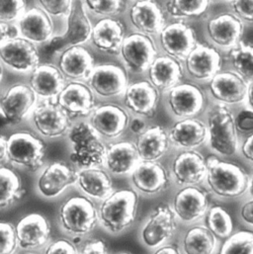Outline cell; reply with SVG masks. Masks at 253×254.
Wrapping results in <instances>:
<instances>
[{
	"label": "cell",
	"instance_id": "1",
	"mask_svg": "<svg viewBox=\"0 0 253 254\" xmlns=\"http://www.w3.org/2000/svg\"><path fill=\"white\" fill-rule=\"evenodd\" d=\"M207 191L221 200H236L248 193L250 175L240 165L211 155L206 158Z\"/></svg>",
	"mask_w": 253,
	"mask_h": 254
},
{
	"label": "cell",
	"instance_id": "2",
	"mask_svg": "<svg viewBox=\"0 0 253 254\" xmlns=\"http://www.w3.org/2000/svg\"><path fill=\"white\" fill-rule=\"evenodd\" d=\"M138 196L132 189L115 190L97 208L101 227L112 235H120L131 228L137 216Z\"/></svg>",
	"mask_w": 253,
	"mask_h": 254
},
{
	"label": "cell",
	"instance_id": "3",
	"mask_svg": "<svg viewBox=\"0 0 253 254\" xmlns=\"http://www.w3.org/2000/svg\"><path fill=\"white\" fill-rule=\"evenodd\" d=\"M209 147L216 156L231 157L240 149L235 115L230 107L213 103L206 116Z\"/></svg>",
	"mask_w": 253,
	"mask_h": 254
},
{
	"label": "cell",
	"instance_id": "4",
	"mask_svg": "<svg viewBox=\"0 0 253 254\" xmlns=\"http://www.w3.org/2000/svg\"><path fill=\"white\" fill-rule=\"evenodd\" d=\"M67 137L71 146L69 159L78 170L104 166L107 144L88 122L72 125Z\"/></svg>",
	"mask_w": 253,
	"mask_h": 254
},
{
	"label": "cell",
	"instance_id": "5",
	"mask_svg": "<svg viewBox=\"0 0 253 254\" xmlns=\"http://www.w3.org/2000/svg\"><path fill=\"white\" fill-rule=\"evenodd\" d=\"M46 143L29 130L16 131L6 139V160L30 172L41 169L45 163Z\"/></svg>",
	"mask_w": 253,
	"mask_h": 254
},
{
	"label": "cell",
	"instance_id": "6",
	"mask_svg": "<svg viewBox=\"0 0 253 254\" xmlns=\"http://www.w3.org/2000/svg\"><path fill=\"white\" fill-rule=\"evenodd\" d=\"M62 229L74 238L89 235L99 224L94 202L85 196H73L65 200L59 212Z\"/></svg>",
	"mask_w": 253,
	"mask_h": 254
},
{
	"label": "cell",
	"instance_id": "7",
	"mask_svg": "<svg viewBox=\"0 0 253 254\" xmlns=\"http://www.w3.org/2000/svg\"><path fill=\"white\" fill-rule=\"evenodd\" d=\"M164 94L165 109L176 121L198 118L207 106L205 91L192 82H181Z\"/></svg>",
	"mask_w": 253,
	"mask_h": 254
},
{
	"label": "cell",
	"instance_id": "8",
	"mask_svg": "<svg viewBox=\"0 0 253 254\" xmlns=\"http://www.w3.org/2000/svg\"><path fill=\"white\" fill-rule=\"evenodd\" d=\"M178 222L169 205L156 206L144 220L139 230V241L148 250L154 251L168 245L175 238Z\"/></svg>",
	"mask_w": 253,
	"mask_h": 254
},
{
	"label": "cell",
	"instance_id": "9",
	"mask_svg": "<svg viewBox=\"0 0 253 254\" xmlns=\"http://www.w3.org/2000/svg\"><path fill=\"white\" fill-rule=\"evenodd\" d=\"M169 206L178 223L185 226L199 224L211 207L209 192L201 186L179 188Z\"/></svg>",
	"mask_w": 253,
	"mask_h": 254
},
{
	"label": "cell",
	"instance_id": "10",
	"mask_svg": "<svg viewBox=\"0 0 253 254\" xmlns=\"http://www.w3.org/2000/svg\"><path fill=\"white\" fill-rule=\"evenodd\" d=\"M129 120V114L122 105L104 103L95 107L88 123L105 142H113L126 132Z\"/></svg>",
	"mask_w": 253,
	"mask_h": 254
},
{
	"label": "cell",
	"instance_id": "11",
	"mask_svg": "<svg viewBox=\"0 0 253 254\" xmlns=\"http://www.w3.org/2000/svg\"><path fill=\"white\" fill-rule=\"evenodd\" d=\"M126 70L133 73L146 72L158 56V47L153 38L138 33L126 36L119 53Z\"/></svg>",
	"mask_w": 253,
	"mask_h": 254
},
{
	"label": "cell",
	"instance_id": "12",
	"mask_svg": "<svg viewBox=\"0 0 253 254\" xmlns=\"http://www.w3.org/2000/svg\"><path fill=\"white\" fill-rule=\"evenodd\" d=\"M157 38L162 54L180 63H184L198 44L195 30L182 21L166 24Z\"/></svg>",
	"mask_w": 253,
	"mask_h": 254
},
{
	"label": "cell",
	"instance_id": "13",
	"mask_svg": "<svg viewBox=\"0 0 253 254\" xmlns=\"http://www.w3.org/2000/svg\"><path fill=\"white\" fill-rule=\"evenodd\" d=\"M244 34L245 24L231 12L215 15L206 23V36L210 46L219 52H231L243 41Z\"/></svg>",
	"mask_w": 253,
	"mask_h": 254
},
{
	"label": "cell",
	"instance_id": "14",
	"mask_svg": "<svg viewBox=\"0 0 253 254\" xmlns=\"http://www.w3.org/2000/svg\"><path fill=\"white\" fill-rule=\"evenodd\" d=\"M31 123L41 135L48 138H58L67 134L72 127V120L55 99L38 102L31 113Z\"/></svg>",
	"mask_w": 253,
	"mask_h": 254
},
{
	"label": "cell",
	"instance_id": "15",
	"mask_svg": "<svg viewBox=\"0 0 253 254\" xmlns=\"http://www.w3.org/2000/svg\"><path fill=\"white\" fill-rule=\"evenodd\" d=\"M128 83L125 67L115 64H103L94 66L86 84L95 96L109 99L123 96Z\"/></svg>",
	"mask_w": 253,
	"mask_h": 254
},
{
	"label": "cell",
	"instance_id": "16",
	"mask_svg": "<svg viewBox=\"0 0 253 254\" xmlns=\"http://www.w3.org/2000/svg\"><path fill=\"white\" fill-rule=\"evenodd\" d=\"M37 98L28 84H13L0 95V114L9 124L19 125L32 113Z\"/></svg>",
	"mask_w": 253,
	"mask_h": 254
},
{
	"label": "cell",
	"instance_id": "17",
	"mask_svg": "<svg viewBox=\"0 0 253 254\" xmlns=\"http://www.w3.org/2000/svg\"><path fill=\"white\" fill-rule=\"evenodd\" d=\"M207 174L206 158L197 150L178 152L172 159L169 175L178 188L200 186Z\"/></svg>",
	"mask_w": 253,
	"mask_h": 254
},
{
	"label": "cell",
	"instance_id": "18",
	"mask_svg": "<svg viewBox=\"0 0 253 254\" xmlns=\"http://www.w3.org/2000/svg\"><path fill=\"white\" fill-rule=\"evenodd\" d=\"M128 176L131 189L144 197L163 193L171 182L169 171L159 162L139 161Z\"/></svg>",
	"mask_w": 253,
	"mask_h": 254
},
{
	"label": "cell",
	"instance_id": "19",
	"mask_svg": "<svg viewBox=\"0 0 253 254\" xmlns=\"http://www.w3.org/2000/svg\"><path fill=\"white\" fill-rule=\"evenodd\" d=\"M40 51L32 42L16 37L0 47V62L18 73H31L40 64Z\"/></svg>",
	"mask_w": 253,
	"mask_h": 254
},
{
	"label": "cell",
	"instance_id": "20",
	"mask_svg": "<svg viewBox=\"0 0 253 254\" xmlns=\"http://www.w3.org/2000/svg\"><path fill=\"white\" fill-rule=\"evenodd\" d=\"M184 69L196 82L209 83L222 69L221 53L214 47L198 43L184 61Z\"/></svg>",
	"mask_w": 253,
	"mask_h": 254
},
{
	"label": "cell",
	"instance_id": "21",
	"mask_svg": "<svg viewBox=\"0 0 253 254\" xmlns=\"http://www.w3.org/2000/svg\"><path fill=\"white\" fill-rule=\"evenodd\" d=\"M58 105L73 120L74 118H86L95 109V95L84 82L69 81L55 99Z\"/></svg>",
	"mask_w": 253,
	"mask_h": 254
},
{
	"label": "cell",
	"instance_id": "22",
	"mask_svg": "<svg viewBox=\"0 0 253 254\" xmlns=\"http://www.w3.org/2000/svg\"><path fill=\"white\" fill-rule=\"evenodd\" d=\"M159 91L148 80L128 83L123 95V107L133 117L142 119L152 118L157 110Z\"/></svg>",
	"mask_w": 253,
	"mask_h": 254
},
{
	"label": "cell",
	"instance_id": "23",
	"mask_svg": "<svg viewBox=\"0 0 253 254\" xmlns=\"http://www.w3.org/2000/svg\"><path fill=\"white\" fill-rule=\"evenodd\" d=\"M249 84L235 71L218 72L209 82V93L215 103L225 106L245 104Z\"/></svg>",
	"mask_w": 253,
	"mask_h": 254
},
{
	"label": "cell",
	"instance_id": "24",
	"mask_svg": "<svg viewBox=\"0 0 253 254\" xmlns=\"http://www.w3.org/2000/svg\"><path fill=\"white\" fill-rule=\"evenodd\" d=\"M77 171L64 161L52 162L42 171L38 178V192L48 199L60 196L66 188L76 184Z\"/></svg>",
	"mask_w": 253,
	"mask_h": 254
},
{
	"label": "cell",
	"instance_id": "25",
	"mask_svg": "<svg viewBox=\"0 0 253 254\" xmlns=\"http://www.w3.org/2000/svg\"><path fill=\"white\" fill-rule=\"evenodd\" d=\"M128 19L135 33L158 36L166 25L165 14L156 1H134L128 9Z\"/></svg>",
	"mask_w": 253,
	"mask_h": 254
},
{
	"label": "cell",
	"instance_id": "26",
	"mask_svg": "<svg viewBox=\"0 0 253 254\" xmlns=\"http://www.w3.org/2000/svg\"><path fill=\"white\" fill-rule=\"evenodd\" d=\"M17 245L24 251L39 250L51 240V225L41 214L33 213L22 218L15 227Z\"/></svg>",
	"mask_w": 253,
	"mask_h": 254
},
{
	"label": "cell",
	"instance_id": "27",
	"mask_svg": "<svg viewBox=\"0 0 253 254\" xmlns=\"http://www.w3.org/2000/svg\"><path fill=\"white\" fill-rule=\"evenodd\" d=\"M58 68L66 80L87 81L95 64L91 53L84 46L66 48L60 54Z\"/></svg>",
	"mask_w": 253,
	"mask_h": 254
},
{
	"label": "cell",
	"instance_id": "28",
	"mask_svg": "<svg viewBox=\"0 0 253 254\" xmlns=\"http://www.w3.org/2000/svg\"><path fill=\"white\" fill-rule=\"evenodd\" d=\"M171 147L180 151L196 150L208 141L206 123L199 118L176 121L168 131Z\"/></svg>",
	"mask_w": 253,
	"mask_h": 254
},
{
	"label": "cell",
	"instance_id": "29",
	"mask_svg": "<svg viewBox=\"0 0 253 254\" xmlns=\"http://www.w3.org/2000/svg\"><path fill=\"white\" fill-rule=\"evenodd\" d=\"M19 37L33 44L44 45L54 34V24L51 17L39 6L27 9L17 22Z\"/></svg>",
	"mask_w": 253,
	"mask_h": 254
},
{
	"label": "cell",
	"instance_id": "30",
	"mask_svg": "<svg viewBox=\"0 0 253 254\" xmlns=\"http://www.w3.org/2000/svg\"><path fill=\"white\" fill-rule=\"evenodd\" d=\"M28 85L42 100L56 99L66 85V79L57 65L46 63L30 73Z\"/></svg>",
	"mask_w": 253,
	"mask_h": 254
},
{
	"label": "cell",
	"instance_id": "31",
	"mask_svg": "<svg viewBox=\"0 0 253 254\" xmlns=\"http://www.w3.org/2000/svg\"><path fill=\"white\" fill-rule=\"evenodd\" d=\"M125 38L124 23L116 18H105L93 25L90 42L97 51L103 54L119 55Z\"/></svg>",
	"mask_w": 253,
	"mask_h": 254
},
{
	"label": "cell",
	"instance_id": "32",
	"mask_svg": "<svg viewBox=\"0 0 253 254\" xmlns=\"http://www.w3.org/2000/svg\"><path fill=\"white\" fill-rule=\"evenodd\" d=\"M140 161L158 162L170 149L168 131L162 126H148L133 141Z\"/></svg>",
	"mask_w": 253,
	"mask_h": 254
},
{
	"label": "cell",
	"instance_id": "33",
	"mask_svg": "<svg viewBox=\"0 0 253 254\" xmlns=\"http://www.w3.org/2000/svg\"><path fill=\"white\" fill-rule=\"evenodd\" d=\"M150 84L159 92H167L180 84L184 78L182 63L167 56H157L147 69Z\"/></svg>",
	"mask_w": 253,
	"mask_h": 254
},
{
	"label": "cell",
	"instance_id": "34",
	"mask_svg": "<svg viewBox=\"0 0 253 254\" xmlns=\"http://www.w3.org/2000/svg\"><path fill=\"white\" fill-rule=\"evenodd\" d=\"M133 141L116 140L107 145L103 168L114 176L129 175L139 163Z\"/></svg>",
	"mask_w": 253,
	"mask_h": 254
},
{
	"label": "cell",
	"instance_id": "35",
	"mask_svg": "<svg viewBox=\"0 0 253 254\" xmlns=\"http://www.w3.org/2000/svg\"><path fill=\"white\" fill-rule=\"evenodd\" d=\"M76 185L85 197L100 203L115 191L112 177L103 167L78 170Z\"/></svg>",
	"mask_w": 253,
	"mask_h": 254
},
{
	"label": "cell",
	"instance_id": "36",
	"mask_svg": "<svg viewBox=\"0 0 253 254\" xmlns=\"http://www.w3.org/2000/svg\"><path fill=\"white\" fill-rule=\"evenodd\" d=\"M93 25L88 17L83 1L75 2L73 8L66 18V30L62 35L65 47L83 46L90 42Z\"/></svg>",
	"mask_w": 253,
	"mask_h": 254
},
{
	"label": "cell",
	"instance_id": "37",
	"mask_svg": "<svg viewBox=\"0 0 253 254\" xmlns=\"http://www.w3.org/2000/svg\"><path fill=\"white\" fill-rule=\"evenodd\" d=\"M219 245L204 224H196L183 233L178 247L182 254H216Z\"/></svg>",
	"mask_w": 253,
	"mask_h": 254
},
{
	"label": "cell",
	"instance_id": "38",
	"mask_svg": "<svg viewBox=\"0 0 253 254\" xmlns=\"http://www.w3.org/2000/svg\"><path fill=\"white\" fill-rule=\"evenodd\" d=\"M25 194L19 174L12 168L0 166V211L11 207Z\"/></svg>",
	"mask_w": 253,
	"mask_h": 254
},
{
	"label": "cell",
	"instance_id": "39",
	"mask_svg": "<svg viewBox=\"0 0 253 254\" xmlns=\"http://www.w3.org/2000/svg\"><path fill=\"white\" fill-rule=\"evenodd\" d=\"M211 2L206 0H171L165 3L166 14L175 21L202 18Z\"/></svg>",
	"mask_w": 253,
	"mask_h": 254
},
{
	"label": "cell",
	"instance_id": "40",
	"mask_svg": "<svg viewBox=\"0 0 253 254\" xmlns=\"http://www.w3.org/2000/svg\"><path fill=\"white\" fill-rule=\"evenodd\" d=\"M233 71L240 75L248 84L253 82V45L242 41L228 53Z\"/></svg>",
	"mask_w": 253,
	"mask_h": 254
},
{
	"label": "cell",
	"instance_id": "41",
	"mask_svg": "<svg viewBox=\"0 0 253 254\" xmlns=\"http://www.w3.org/2000/svg\"><path fill=\"white\" fill-rule=\"evenodd\" d=\"M207 229L219 241L223 242L234 234V222L230 213L221 206L210 207L205 224Z\"/></svg>",
	"mask_w": 253,
	"mask_h": 254
},
{
	"label": "cell",
	"instance_id": "42",
	"mask_svg": "<svg viewBox=\"0 0 253 254\" xmlns=\"http://www.w3.org/2000/svg\"><path fill=\"white\" fill-rule=\"evenodd\" d=\"M216 254H253V231L234 233L220 243Z\"/></svg>",
	"mask_w": 253,
	"mask_h": 254
},
{
	"label": "cell",
	"instance_id": "43",
	"mask_svg": "<svg viewBox=\"0 0 253 254\" xmlns=\"http://www.w3.org/2000/svg\"><path fill=\"white\" fill-rule=\"evenodd\" d=\"M86 11L95 16L105 18H115L125 12L126 1H83Z\"/></svg>",
	"mask_w": 253,
	"mask_h": 254
},
{
	"label": "cell",
	"instance_id": "44",
	"mask_svg": "<svg viewBox=\"0 0 253 254\" xmlns=\"http://www.w3.org/2000/svg\"><path fill=\"white\" fill-rule=\"evenodd\" d=\"M27 10L26 1H0V23L18 22Z\"/></svg>",
	"mask_w": 253,
	"mask_h": 254
},
{
	"label": "cell",
	"instance_id": "45",
	"mask_svg": "<svg viewBox=\"0 0 253 254\" xmlns=\"http://www.w3.org/2000/svg\"><path fill=\"white\" fill-rule=\"evenodd\" d=\"M18 248L15 227L7 222H0V254H15Z\"/></svg>",
	"mask_w": 253,
	"mask_h": 254
},
{
	"label": "cell",
	"instance_id": "46",
	"mask_svg": "<svg viewBox=\"0 0 253 254\" xmlns=\"http://www.w3.org/2000/svg\"><path fill=\"white\" fill-rule=\"evenodd\" d=\"M38 6L42 8L50 17H64L67 18L70 14L74 1H50V0H41L37 1Z\"/></svg>",
	"mask_w": 253,
	"mask_h": 254
},
{
	"label": "cell",
	"instance_id": "47",
	"mask_svg": "<svg viewBox=\"0 0 253 254\" xmlns=\"http://www.w3.org/2000/svg\"><path fill=\"white\" fill-rule=\"evenodd\" d=\"M231 13L244 24H253V1H230Z\"/></svg>",
	"mask_w": 253,
	"mask_h": 254
},
{
	"label": "cell",
	"instance_id": "48",
	"mask_svg": "<svg viewBox=\"0 0 253 254\" xmlns=\"http://www.w3.org/2000/svg\"><path fill=\"white\" fill-rule=\"evenodd\" d=\"M235 123L238 132L252 134L253 133V111L249 108H245L235 116Z\"/></svg>",
	"mask_w": 253,
	"mask_h": 254
},
{
	"label": "cell",
	"instance_id": "49",
	"mask_svg": "<svg viewBox=\"0 0 253 254\" xmlns=\"http://www.w3.org/2000/svg\"><path fill=\"white\" fill-rule=\"evenodd\" d=\"M44 254H78V251L72 242L58 240L46 248Z\"/></svg>",
	"mask_w": 253,
	"mask_h": 254
},
{
	"label": "cell",
	"instance_id": "50",
	"mask_svg": "<svg viewBox=\"0 0 253 254\" xmlns=\"http://www.w3.org/2000/svg\"><path fill=\"white\" fill-rule=\"evenodd\" d=\"M78 254H109L106 244L101 240L87 241L78 252Z\"/></svg>",
	"mask_w": 253,
	"mask_h": 254
},
{
	"label": "cell",
	"instance_id": "51",
	"mask_svg": "<svg viewBox=\"0 0 253 254\" xmlns=\"http://www.w3.org/2000/svg\"><path fill=\"white\" fill-rule=\"evenodd\" d=\"M241 221L253 231V198L246 201L240 210Z\"/></svg>",
	"mask_w": 253,
	"mask_h": 254
},
{
	"label": "cell",
	"instance_id": "52",
	"mask_svg": "<svg viewBox=\"0 0 253 254\" xmlns=\"http://www.w3.org/2000/svg\"><path fill=\"white\" fill-rule=\"evenodd\" d=\"M16 37H19V33L15 25L0 23V47L7 41Z\"/></svg>",
	"mask_w": 253,
	"mask_h": 254
},
{
	"label": "cell",
	"instance_id": "53",
	"mask_svg": "<svg viewBox=\"0 0 253 254\" xmlns=\"http://www.w3.org/2000/svg\"><path fill=\"white\" fill-rule=\"evenodd\" d=\"M243 157L253 167V133L250 134L240 147Z\"/></svg>",
	"mask_w": 253,
	"mask_h": 254
},
{
	"label": "cell",
	"instance_id": "54",
	"mask_svg": "<svg viewBox=\"0 0 253 254\" xmlns=\"http://www.w3.org/2000/svg\"><path fill=\"white\" fill-rule=\"evenodd\" d=\"M147 127L148 126L146 125L145 119H142V118H139V117H133L131 120H129L127 128L129 129V131L132 134L137 136L140 133H142Z\"/></svg>",
	"mask_w": 253,
	"mask_h": 254
},
{
	"label": "cell",
	"instance_id": "55",
	"mask_svg": "<svg viewBox=\"0 0 253 254\" xmlns=\"http://www.w3.org/2000/svg\"><path fill=\"white\" fill-rule=\"evenodd\" d=\"M182 254L180 250H179V247L175 246V245H172V244H168V245H165L161 248H158L154 251H152V254Z\"/></svg>",
	"mask_w": 253,
	"mask_h": 254
},
{
	"label": "cell",
	"instance_id": "56",
	"mask_svg": "<svg viewBox=\"0 0 253 254\" xmlns=\"http://www.w3.org/2000/svg\"><path fill=\"white\" fill-rule=\"evenodd\" d=\"M247 105L246 107L251 109L253 111V82L249 84L248 87V92H247V98H246V102Z\"/></svg>",
	"mask_w": 253,
	"mask_h": 254
},
{
	"label": "cell",
	"instance_id": "57",
	"mask_svg": "<svg viewBox=\"0 0 253 254\" xmlns=\"http://www.w3.org/2000/svg\"><path fill=\"white\" fill-rule=\"evenodd\" d=\"M6 139L7 137L0 133V165L6 160Z\"/></svg>",
	"mask_w": 253,
	"mask_h": 254
},
{
	"label": "cell",
	"instance_id": "58",
	"mask_svg": "<svg viewBox=\"0 0 253 254\" xmlns=\"http://www.w3.org/2000/svg\"><path fill=\"white\" fill-rule=\"evenodd\" d=\"M247 195L250 196V198H253V174L250 177V183H249V189Z\"/></svg>",
	"mask_w": 253,
	"mask_h": 254
},
{
	"label": "cell",
	"instance_id": "59",
	"mask_svg": "<svg viewBox=\"0 0 253 254\" xmlns=\"http://www.w3.org/2000/svg\"><path fill=\"white\" fill-rule=\"evenodd\" d=\"M2 79H3V67H2V64L0 62V83L2 82Z\"/></svg>",
	"mask_w": 253,
	"mask_h": 254
},
{
	"label": "cell",
	"instance_id": "60",
	"mask_svg": "<svg viewBox=\"0 0 253 254\" xmlns=\"http://www.w3.org/2000/svg\"><path fill=\"white\" fill-rule=\"evenodd\" d=\"M129 254V253H120V254Z\"/></svg>",
	"mask_w": 253,
	"mask_h": 254
},
{
	"label": "cell",
	"instance_id": "61",
	"mask_svg": "<svg viewBox=\"0 0 253 254\" xmlns=\"http://www.w3.org/2000/svg\"></svg>",
	"mask_w": 253,
	"mask_h": 254
},
{
	"label": "cell",
	"instance_id": "62",
	"mask_svg": "<svg viewBox=\"0 0 253 254\" xmlns=\"http://www.w3.org/2000/svg\"><path fill=\"white\" fill-rule=\"evenodd\" d=\"M0 166H1V165H0Z\"/></svg>",
	"mask_w": 253,
	"mask_h": 254
}]
</instances>
